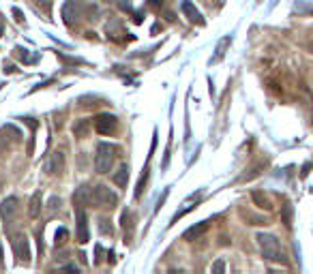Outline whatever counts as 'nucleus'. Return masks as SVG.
<instances>
[{
	"label": "nucleus",
	"mask_w": 313,
	"mask_h": 274,
	"mask_svg": "<svg viewBox=\"0 0 313 274\" xmlns=\"http://www.w3.org/2000/svg\"><path fill=\"white\" fill-rule=\"evenodd\" d=\"M79 191H82V195H84V202L88 206H93V208H107V210H112L116 206V202H118V197H116L114 191L103 187V185H97V187L88 189V191H84V187H82Z\"/></svg>",
	"instance_id": "f257e3e1"
},
{
	"label": "nucleus",
	"mask_w": 313,
	"mask_h": 274,
	"mask_svg": "<svg viewBox=\"0 0 313 274\" xmlns=\"http://www.w3.org/2000/svg\"><path fill=\"white\" fill-rule=\"evenodd\" d=\"M116 154H118V146H116V144L101 142L99 146H97V154H95V169H97V173L112 171Z\"/></svg>",
	"instance_id": "f03ea898"
},
{
	"label": "nucleus",
	"mask_w": 313,
	"mask_h": 274,
	"mask_svg": "<svg viewBox=\"0 0 313 274\" xmlns=\"http://www.w3.org/2000/svg\"><path fill=\"white\" fill-rule=\"evenodd\" d=\"M255 240H257V244H260L262 255L268 261H281V263L285 261V253L281 249L279 240H277L273 234H257Z\"/></svg>",
	"instance_id": "7ed1b4c3"
},
{
	"label": "nucleus",
	"mask_w": 313,
	"mask_h": 274,
	"mask_svg": "<svg viewBox=\"0 0 313 274\" xmlns=\"http://www.w3.org/2000/svg\"><path fill=\"white\" fill-rule=\"evenodd\" d=\"M84 13V5L82 0H67L65 5H62V22L67 26H73L79 17Z\"/></svg>",
	"instance_id": "20e7f679"
},
{
	"label": "nucleus",
	"mask_w": 313,
	"mask_h": 274,
	"mask_svg": "<svg viewBox=\"0 0 313 274\" xmlns=\"http://www.w3.org/2000/svg\"><path fill=\"white\" fill-rule=\"evenodd\" d=\"M95 129L101 135H114L118 131V118L114 114H99L95 118Z\"/></svg>",
	"instance_id": "39448f33"
},
{
	"label": "nucleus",
	"mask_w": 313,
	"mask_h": 274,
	"mask_svg": "<svg viewBox=\"0 0 313 274\" xmlns=\"http://www.w3.org/2000/svg\"><path fill=\"white\" fill-rule=\"evenodd\" d=\"M11 249H13L17 259L28 263V259H30V242H28V238H26V234H15L11 238Z\"/></svg>",
	"instance_id": "423d86ee"
},
{
	"label": "nucleus",
	"mask_w": 313,
	"mask_h": 274,
	"mask_svg": "<svg viewBox=\"0 0 313 274\" xmlns=\"http://www.w3.org/2000/svg\"><path fill=\"white\" fill-rule=\"evenodd\" d=\"M46 171L54 173V176H60L65 171V154H62V150H56L50 157V161L46 163Z\"/></svg>",
	"instance_id": "0eeeda50"
},
{
	"label": "nucleus",
	"mask_w": 313,
	"mask_h": 274,
	"mask_svg": "<svg viewBox=\"0 0 313 274\" xmlns=\"http://www.w3.org/2000/svg\"><path fill=\"white\" fill-rule=\"evenodd\" d=\"M88 240H91V236H88V218L84 210L77 208V242L86 244Z\"/></svg>",
	"instance_id": "6e6552de"
},
{
	"label": "nucleus",
	"mask_w": 313,
	"mask_h": 274,
	"mask_svg": "<svg viewBox=\"0 0 313 274\" xmlns=\"http://www.w3.org/2000/svg\"><path fill=\"white\" fill-rule=\"evenodd\" d=\"M17 212V197H7L3 199V204H0V216H3V221H11Z\"/></svg>",
	"instance_id": "1a4fd4ad"
},
{
	"label": "nucleus",
	"mask_w": 313,
	"mask_h": 274,
	"mask_svg": "<svg viewBox=\"0 0 313 274\" xmlns=\"http://www.w3.org/2000/svg\"><path fill=\"white\" fill-rule=\"evenodd\" d=\"M181 9H183V13L189 17V20L193 22V24H204V17H202V13L198 11V7H195L191 0H183V5H181Z\"/></svg>",
	"instance_id": "9d476101"
},
{
	"label": "nucleus",
	"mask_w": 313,
	"mask_h": 274,
	"mask_svg": "<svg viewBox=\"0 0 313 274\" xmlns=\"http://www.w3.org/2000/svg\"><path fill=\"white\" fill-rule=\"evenodd\" d=\"M206 230H208V223H198V225H193V227H189L185 234H183V238L187 240V242H195L198 238H202L204 234H206Z\"/></svg>",
	"instance_id": "9b49d317"
},
{
	"label": "nucleus",
	"mask_w": 313,
	"mask_h": 274,
	"mask_svg": "<svg viewBox=\"0 0 313 274\" xmlns=\"http://www.w3.org/2000/svg\"><path fill=\"white\" fill-rule=\"evenodd\" d=\"M114 185L118 189H124L129 185V165H120L118 171L114 173Z\"/></svg>",
	"instance_id": "f8f14e48"
},
{
	"label": "nucleus",
	"mask_w": 313,
	"mask_h": 274,
	"mask_svg": "<svg viewBox=\"0 0 313 274\" xmlns=\"http://www.w3.org/2000/svg\"><path fill=\"white\" fill-rule=\"evenodd\" d=\"M251 197H253L255 206H260L262 210H271V208H273V202H271V197H268V195H264L262 191H253V193H251Z\"/></svg>",
	"instance_id": "ddd939ff"
},
{
	"label": "nucleus",
	"mask_w": 313,
	"mask_h": 274,
	"mask_svg": "<svg viewBox=\"0 0 313 274\" xmlns=\"http://www.w3.org/2000/svg\"><path fill=\"white\" fill-rule=\"evenodd\" d=\"M39 212H41V193L37 191V193L32 195V199H30V206H28V214L32 216V218H37L39 216Z\"/></svg>",
	"instance_id": "4468645a"
},
{
	"label": "nucleus",
	"mask_w": 313,
	"mask_h": 274,
	"mask_svg": "<svg viewBox=\"0 0 313 274\" xmlns=\"http://www.w3.org/2000/svg\"><path fill=\"white\" fill-rule=\"evenodd\" d=\"M99 232L103 236H112L114 234V227H112V221L110 218H99Z\"/></svg>",
	"instance_id": "2eb2a0df"
},
{
	"label": "nucleus",
	"mask_w": 313,
	"mask_h": 274,
	"mask_svg": "<svg viewBox=\"0 0 313 274\" xmlns=\"http://www.w3.org/2000/svg\"><path fill=\"white\" fill-rule=\"evenodd\" d=\"M86 11H88V22H99V17H101V9L99 7H95V5H91V7H88L86 9Z\"/></svg>",
	"instance_id": "dca6fc26"
},
{
	"label": "nucleus",
	"mask_w": 313,
	"mask_h": 274,
	"mask_svg": "<svg viewBox=\"0 0 313 274\" xmlns=\"http://www.w3.org/2000/svg\"><path fill=\"white\" fill-rule=\"evenodd\" d=\"M86 133H88V122H86V120H79V122L75 124V135L82 137V135H86Z\"/></svg>",
	"instance_id": "f3484780"
},
{
	"label": "nucleus",
	"mask_w": 313,
	"mask_h": 274,
	"mask_svg": "<svg viewBox=\"0 0 313 274\" xmlns=\"http://www.w3.org/2000/svg\"><path fill=\"white\" fill-rule=\"evenodd\" d=\"M13 52H15V56L20 58L22 62H26V65H28V62H30V56H28V54H26V50H24V48H15Z\"/></svg>",
	"instance_id": "a211bd4d"
},
{
	"label": "nucleus",
	"mask_w": 313,
	"mask_h": 274,
	"mask_svg": "<svg viewBox=\"0 0 313 274\" xmlns=\"http://www.w3.org/2000/svg\"><path fill=\"white\" fill-rule=\"evenodd\" d=\"M228 43H230V39H223V43H219V48H217V56H214V60H219V58H223V50L228 48Z\"/></svg>",
	"instance_id": "6ab92c4d"
},
{
	"label": "nucleus",
	"mask_w": 313,
	"mask_h": 274,
	"mask_svg": "<svg viewBox=\"0 0 313 274\" xmlns=\"http://www.w3.org/2000/svg\"><path fill=\"white\" fill-rule=\"evenodd\" d=\"M32 3L37 5V7H41L46 13H50V9H52V3H50V0H32Z\"/></svg>",
	"instance_id": "aec40b11"
},
{
	"label": "nucleus",
	"mask_w": 313,
	"mask_h": 274,
	"mask_svg": "<svg viewBox=\"0 0 313 274\" xmlns=\"http://www.w3.org/2000/svg\"><path fill=\"white\" fill-rule=\"evenodd\" d=\"M65 236H69L67 230H65V227H60V230L56 232V244H62V242H65Z\"/></svg>",
	"instance_id": "412c9836"
},
{
	"label": "nucleus",
	"mask_w": 313,
	"mask_h": 274,
	"mask_svg": "<svg viewBox=\"0 0 313 274\" xmlns=\"http://www.w3.org/2000/svg\"><path fill=\"white\" fill-rule=\"evenodd\" d=\"M223 270H226V263H223L221 259L212 263V272H223Z\"/></svg>",
	"instance_id": "4be33fe9"
},
{
	"label": "nucleus",
	"mask_w": 313,
	"mask_h": 274,
	"mask_svg": "<svg viewBox=\"0 0 313 274\" xmlns=\"http://www.w3.org/2000/svg\"><path fill=\"white\" fill-rule=\"evenodd\" d=\"M290 214H292V210H290V206H285V212H283V223L290 227Z\"/></svg>",
	"instance_id": "5701e85b"
},
{
	"label": "nucleus",
	"mask_w": 313,
	"mask_h": 274,
	"mask_svg": "<svg viewBox=\"0 0 313 274\" xmlns=\"http://www.w3.org/2000/svg\"><path fill=\"white\" fill-rule=\"evenodd\" d=\"M50 204H52V206H50V208H52V212H56V210H58V206H60V199H58V197H54Z\"/></svg>",
	"instance_id": "b1692460"
},
{
	"label": "nucleus",
	"mask_w": 313,
	"mask_h": 274,
	"mask_svg": "<svg viewBox=\"0 0 313 274\" xmlns=\"http://www.w3.org/2000/svg\"><path fill=\"white\" fill-rule=\"evenodd\" d=\"M103 261V249L101 246H97V259H95V263H101Z\"/></svg>",
	"instance_id": "393cba45"
},
{
	"label": "nucleus",
	"mask_w": 313,
	"mask_h": 274,
	"mask_svg": "<svg viewBox=\"0 0 313 274\" xmlns=\"http://www.w3.org/2000/svg\"><path fill=\"white\" fill-rule=\"evenodd\" d=\"M13 15L17 17V22H20V24H24V15H22V11H20V9H13Z\"/></svg>",
	"instance_id": "a878e982"
},
{
	"label": "nucleus",
	"mask_w": 313,
	"mask_h": 274,
	"mask_svg": "<svg viewBox=\"0 0 313 274\" xmlns=\"http://www.w3.org/2000/svg\"><path fill=\"white\" fill-rule=\"evenodd\" d=\"M148 5L153 7V9H159L161 5H163V0H148Z\"/></svg>",
	"instance_id": "bb28decb"
},
{
	"label": "nucleus",
	"mask_w": 313,
	"mask_h": 274,
	"mask_svg": "<svg viewBox=\"0 0 313 274\" xmlns=\"http://www.w3.org/2000/svg\"><path fill=\"white\" fill-rule=\"evenodd\" d=\"M118 3H120V5L124 7V9H127V7H129V0H118Z\"/></svg>",
	"instance_id": "cd10ccee"
},
{
	"label": "nucleus",
	"mask_w": 313,
	"mask_h": 274,
	"mask_svg": "<svg viewBox=\"0 0 313 274\" xmlns=\"http://www.w3.org/2000/svg\"><path fill=\"white\" fill-rule=\"evenodd\" d=\"M3 32H5V22L0 20V34H3Z\"/></svg>",
	"instance_id": "c85d7f7f"
}]
</instances>
